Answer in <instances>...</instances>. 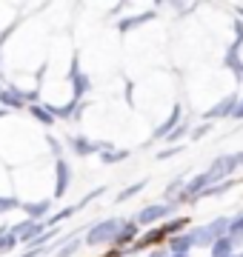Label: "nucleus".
Listing matches in <instances>:
<instances>
[{
  "mask_svg": "<svg viewBox=\"0 0 243 257\" xmlns=\"http://www.w3.org/2000/svg\"><path fill=\"white\" fill-rule=\"evenodd\" d=\"M66 189H69V163L57 157V186H55V194H57V197H63Z\"/></svg>",
  "mask_w": 243,
  "mask_h": 257,
  "instance_id": "nucleus-3",
  "label": "nucleus"
},
{
  "mask_svg": "<svg viewBox=\"0 0 243 257\" xmlns=\"http://www.w3.org/2000/svg\"><path fill=\"white\" fill-rule=\"evenodd\" d=\"M152 15H141V18H132V20H123L120 23V32H129V29H135V26H141L143 20H149Z\"/></svg>",
  "mask_w": 243,
  "mask_h": 257,
  "instance_id": "nucleus-13",
  "label": "nucleus"
},
{
  "mask_svg": "<svg viewBox=\"0 0 243 257\" xmlns=\"http://www.w3.org/2000/svg\"><path fill=\"white\" fill-rule=\"evenodd\" d=\"M169 211H172V206H149V209H143L141 214H138V220L141 223H155V220H160V217H166Z\"/></svg>",
  "mask_w": 243,
  "mask_h": 257,
  "instance_id": "nucleus-4",
  "label": "nucleus"
},
{
  "mask_svg": "<svg viewBox=\"0 0 243 257\" xmlns=\"http://www.w3.org/2000/svg\"><path fill=\"white\" fill-rule=\"evenodd\" d=\"M234 117H243V100L237 103V109H234Z\"/></svg>",
  "mask_w": 243,
  "mask_h": 257,
  "instance_id": "nucleus-24",
  "label": "nucleus"
},
{
  "mask_svg": "<svg viewBox=\"0 0 243 257\" xmlns=\"http://www.w3.org/2000/svg\"><path fill=\"white\" fill-rule=\"evenodd\" d=\"M94 149H97V143H89V140H75V152H77L80 157H83V155H92Z\"/></svg>",
  "mask_w": 243,
  "mask_h": 257,
  "instance_id": "nucleus-11",
  "label": "nucleus"
},
{
  "mask_svg": "<svg viewBox=\"0 0 243 257\" xmlns=\"http://www.w3.org/2000/svg\"><path fill=\"white\" fill-rule=\"evenodd\" d=\"M172 257H186V254H172Z\"/></svg>",
  "mask_w": 243,
  "mask_h": 257,
  "instance_id": "nucleus-27",
  "label": "nucleus"
},
{
  "mask_svg": "<svg viewBox=\"0 0 243 257\" xmlns=\"http://www.w3.org/2000/svg\"><path fill=\"white\" fill-rule=\"evenodd\" d=\"M178 152H180V146H175V149H166V152H160V155H158V160H166V157L178 155Z\"/></svg>",
  "mask_w": 243,
  "mask_h": 257,
  "instance_id": "nucleus-20",
  "label": "nucleus"
},
{
  "mask_svg": "<svg viewBox=\"0 0 243 257\" xmlns=\"http://www.w3.org/2000/svg\"><path fill=\"white\" fill-rule=\"evenodd\" d=\"M32 111H35V117H38V120H43V123H52V120H55L52 114H46V109H38V106H35Z\"/></svg>",
  "mask_w": 243,
  "mask_h": 257,
  "instance_id": "nucleus-17",
  "label": "nucleus"
},
{
  "mask_svg": "<svg viewBox=\"0 0 243 257\" xmlns=\"http://www.w3.org/2000/svg\"><path fill=\"white\" fill-rule=\"evenodd\" d=\"M135 237H138V226H132V223H123L120 231H117V237H114V243H117V246H126V243H132Z\"/></svg>",
  "mask_w": 243,
  "mask_h": 257,
  "instance_id": "nucleus-8",
  "label": "nucleus"
},
{
  "mask_svg": "<svg viewBox=\"0 0 243 257\" xmlns=\"http://www.w3.org/2000/svg\"><path fill=\"white\" fill-rule=\"evenodd\" d=\"M149 257H166V254H163V251H152Z\"/></svg>",
  "mask_w": 243,
  "mask_h": 257,
  "instance_id": "nucleus-26",
  "label": "nucleus"
},
{
  "mask_svg": "<svg viewBox=\"0 0 243 257\" xmlns=\"http://www.w3.org/2000/svg\"><path fill=\"white\" fill-rule=\"evenodd\" d=\"M206 132H209V123H206V126H200V128H195V132H192V138H203V135H206Z\"/></svg>",
  "mask_w": 243,
  "mask_h": 257,
  "instance_id": "nucleus-21",
  "label": "nucleus"
},
{
  "mask_svg": "<svg viewBox=\"0 0 243 257\" xmlns=\"http://www.w3.org/2000/svg\"><path fill=\"white\" fill-rule=\"evenodd\" d=\"M75 251H77V243H69L66 248H60V251H57V257H72Z\"/></svg>",
  "mask_w": 243,
  "mask_h": 257,
  "instance_id": "nucleus-18",
  "label": "nucleus"
},
{
  "mask_svg": "<svg viewBox=\"0 0 243 257\" xmlns=\"http://www.w3.org/2000/svg\"><path fill=\"white\" fill-rule=\"evenodd\" d=\"M183 132H186V123H183V126H178V128H175V132H172V135H169L166 140H172V143H175V140H180V138H183Z\"/></svg>",
  "mask_w": 243,
  "mask_h": 257,
  "instance_id": "nucleus-19",
  "label": "nucleus"
},
{
  "mask_svg": "<svg viewBox=\"0 0 243 257\" xmlns=\"http://www.w3.org/2000/svg\"><path fill=\"white\" fill-rule=\"evenodd\" d=\"M180 186H183V180H180V177H178V180H175V183L169 186L166 192H169V194H175V192H178V189H180Z\"/></svg>",
  "mask_w": 243,
  "mask_h": 257,
  "instance_id": "nucleus-22",
  "label": "nucleus"
},
{
  "mask_svg": "<svg viewBox=\"0 0 243 257\" xmlns=\"http://www.w3.org/2000/svg\"><path fill=\"white\" fill-rule=\"evenodd\" d=\"M120 226H123V220H106V223H97L89 234H86V243L89 246H100V243H109L112 240L114 243V237H117V231H120Z\"/></svg>",
  "mask_w": 243,
  "mask_h": 257,
  "instance_id": "nucleus-1",
  "label": "nucleus"
},
{
  "mask_svg": "<svg viewBox=\"0 0 243 257\" xmlns=\"http://www.w3.org/2000/svg\"><path fill=\"white\" fill-rule=\"evenodd\" d=\"M234 163H237V166H243V152H240V155H234Z\"/></svg>",
  "mask_w": 243,
  "mask_h": 257,
  "instance_id": "nucleus-25",
  "label": "nucleus"
},
{
  "mask_svg": "<svg viewBox=\"0 0 243 257\" xmlns=\"http://www.w3.org/2000/svg\"><path fill=\"white\" fill-rule=\"evenodd\" d=\"M29 211H32L35 217H40V214H46V211H49V203H38V206H29Z\"/></svg>",
  "mask_w": 243,
  "mask_h": 257,
  "instance_id": "nucleus-16",
  "label": "nucleus"
},
{
  "mask_svg": "<svg viewBox=\"0 0 243 257\" xmlns=\"http://www.w3.org/2000/svg\"><path fill=\"white\" fill-rule=\"evenodd\" d=\"M192 243H195L192 234H178V237H172L169 246H172V254H186L189 248H192Z\"/></svg>",
  "mask_w": 243,
  "mask_h": 257,
  "instance_id": "nucleus-5",
  "label": "nucleus"
},
{
  "mask_svg": "<svg viewBox=\"0 0 243 257\" xmlns=\"http://www.w3.org/2000/svg\"><path fill=\"white\" fill-rule=\"evenodd\" d=\"M143 186H146V183L141 180V183H135V186H129V189H123V192H120V197H117V203H123V200H129V197H135V194L141 192Z\"/></svg>",
  "mask_w": 243,
  "mask_h": 257,
  "instance_id": "nucleus-12",
  "label": "nucleus"
},
{
  "mask_svg": "<svg viewBox=\"0 0 243 257\" xmlns=\"http://www.w3.org/2000/svg\"><path fill=\"white\" fill-rule=\"evenodd\" d=\"M234 109H237V97H226V100H220L217 106H212V109L206 111V120L223 117V114H234Z\"/></svg>",
  "mask_w": 243,
  "mask_h": 257,
  "instance_id": "nucleus-2",
  "label": "nucleus"
},
{
  "mask_svg": "<svg viewBox=\"0 0 243 257\" xmlns=\"http://www.w3.org/2000/svg\"><path fill=\"white\" fill-rule=\"evenodd\" d=\"M72 77H75V92L83 94L86 89H89V77H83V74L77 72V63H75V69H72Z\"/></svg>",
  "mask_w": 243,
  "mask_h": 257,
  "instance_id": "nucleus-9",
  "label": "nucleus"
},
{
  "mask_svg": "<svg viewBox=\"0 0 243 257\" xmlns=\"http://www.w3.org/2000/svg\"><path fill=\"white\" fill-rule=\"evenodd\" d=\"M12 246H15V237H9L6 243H3V251H12Z\"/></svg>",
  "mask_w": 243,
  "mask_h": 257,
  "instance_id": "nucleus-23",
  "label": "nucleus"
},
{
  "mask_svg": "<svg viewBox=\"0 0 243 257\" xmlns=\"http://www.w3.org/2000/svg\"><path fill=\"white\" fill-rule=\"evenodd\" d=\"M232 248H234L232 237H220L212 243V257H232Z\"/></svg>",
  "mask_w": 243,
  "mask_h": 257,
  "instance_id": "nucleus-6",
  "label": "nucleus"
},
{
  "mask_svg": "<svg viewBox=\"0 0 243 257\" xmlns=\"http://www.w3.org/2000/svg\"><path fill=\"white\" fill-rule=\"evenodd\" d=\"M40 229H43L40 223H32V220H29V223H23V226L18 229V234H20V237H35V234H38Z\"/></svg>",
  "mask_w": 243,
  "mask_h": 257,
  "instance_id": "nucleus-10",
  "label": "nucleus"
},
{
  "mask_svg": "<svg viewBox=\"0 0 243 257\" xmlns=\"http://www.w3.org/2000/svg\"><path fill=\"white\" fill-rule=\"evenodd\" d=\"M229 231H232V237H237V234H243V214H240V217H234V220L229 223Z\"/></svg>",
  "mask_w": 243,
  "mask_h": 257,
  "instance_id": "nucleus-15",
  "label": "nucleus"
},
{
  "mask_svg": "<svg viewBox=\"0 0 243 257\" xmlns=\"http://www.w3.org/2000/svg\"><path fill=\"white\" fill-rule=\"evenodd\" d=\"M126 157V152H103V163H117V160H123Z\"/></svg>",
  "mask_w": 243,
  "mask_h": 257,
  "instance_id": "nucleus-14",
  "label": "nucleus"
},
{
  "mask_svg": "<svg viewBox=\"0 0 243 257\" xmlns=\"http://www.w3.org/2000/svg\"><path fill=\"white\" fill-rule=\"evenodd\" d=\"M178 120H180V109L175 106V111H172V117H169L166 123H163V126H160L158 132H155V138H169V135H172V132L178 128Z\"/></svg>",
  "mask_w": 243,
  "mask_h": 257,
  "instance_id": "nucleus-7",
  "label": "nucleus"
}]
</instances>
